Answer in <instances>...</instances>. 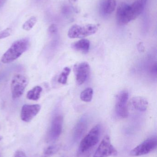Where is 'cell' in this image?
<instances>
[{
	"mask_svg": "<svg viewBox=\"0 0 157 157\" xmlns=\"http://www.w3.org/2000/svg\"><path fill=\"white\" fill-rule=\"evenodd\" d=\"M156 147V137H150L133 149L130 152V155L132 157L144 155L155 150Z\"/></svg>",
	"mask_w": 157,
	"mask_h": 157,
	"instance_id": "8992f818",
	"label": "cell"
},
{
	"mask_svg": "<svg viewBox=\"0 0 157 157\" xmlns=\"http://www.w3.org/2000/svg\"><path fill=\"white\" fill-rule=\"evenodd\" d=\"M100 126H94L80 142L77 151L79 157H88L98 144L100 136Z\"/></svg>",
	"mask_w": 157,
	"mask_h": 157,
	"instance_id": "6da1fadb",
	"label": "cell"
},
{
	"mask_svg": "<svg viewBox=\"0 0 157 157\" xmlns=\"http://www.w3.org/2000/svg\"><path fill=\"white\" fill-rule=\"evenodd\" d=\"M29 47L28 39H22L15 41L2 56L1 62L3 63H9L18 59Z\"/></svg>",
	"mask_w": 157,
	"mask_h": 157,
	"instance_id": "7a4b0ae2",
	"label": "cell"
},
{
	"mask_svg": "<svg viewBox=\"0 0 157 157\" xmlns=\"http://www.w3.org/2000/svg\"><path fill=\"white\" fill-rule=\"evenodd\" d=\"M2 136H0V141H1V140H2Z\"/></svg>",
	"mask_w": 157,
	"mask_h": 157,
	"instance_id": "484cf974",
	"label": "cell"
},
{
	"mask_svg": "<svg viewBox=\"0 0 157 157\" xmlns=\"http://www.w3.org/2000/svg\"><path fill=\"white\" fill-rule=\"evenodd\" d=\"M7 0H0V8L2 7Z\"/></svg>",
	"mask_w": 157,
	"mask_h": 157,
	"instance_id": "d4e9b609",
	"label": "cell"
},
{
	"mask_svg": "<svg viewBox=\"0 0 157 157\" xmlns=\"http://www.w3.org/2000/svg\"><path fill=\"white\" fill-rule=\"evenodd\" d=\"M71 72V69L69 67H65L61 73L58 78V81L60 84L65 85L67 82L68 77Z\"/></svg>",
	"mask_w": 157,
	"mask_h": 157,
	"instance_id": "ac0fdd59",
	"label": "cell"
},
{
	"mask_svg": "<svg viewBox=\"0 0 157 157\" xmlns=\"http://www.w3.org/2000/svg\"><path fill=\"white\" fill-rule=\"evenodd\" d=\"M14 157H28L27 156L25 153L23 151L18 150L16 152Z\"/></svg>",
	"mask_w": 157,
	"mask_h": 157,
	"instance_id": "603a6c76",
	"label": "cell"
},
{
	"mask_svg": "<svg viewBox=\"0 0 157 157\" xmlns=\"http://www.w3.org/2000/svg\"><path fill=\"white\" fill-rule=\"evenodd\" d=\"M117 155V150L112 144L110 138L106 136L102 139L93 157H108Z\"/></svg>",
	"mask_w": 157,
	"mask_h": 157,
	"instance_id": "52a82bcc",
	"label": "cell"
},
{
	"mask_svg": "<svg viewBox=\"0 0 157 157\" xmlns=\"http://www.w3.org/2000/svg\"><path fill=\"white\" fill-rule=\"evenodd\" d=\"M131 106L135 109L139 111H145L148 106L147 100L143 97L137 96L133 97L130 101Z\"/></svg>",
	"mask_w": 157,
	"mask_h": 157,
	"instance_id": "4fadbf2b",
	"label": "cell"
},
{
	"mask_svg": "<svg viewBox=\"0 0 157 157\" xmlns=\"http://www.w3.org/2000/svg\"><path fill=\"white\" fill-rule=\"evenodd\" d=\"M76 81L78 85L84 84L88 77L90 72V66L87 62H82L75 67Z\"/></svg>",
	"mask_w": 157,
	"mask_h": 157,
	"instance_id": "8fae6325",
	"label": "cell"
},
{
	"mask_svg": "<svg viewBox=\"0 0 157 157\" xmlns=\"http://www.w3.org/2000/svg\"><path fill=\"white\" fill-rule=\"evenodd\" d=\"M129 99V93L126 90L120 92L117 98L116 103V113L119 117L126 118L128 116L127 101Z\"/></svg>",
	"mask_w": 157,
	"mask_h": 157,
	"instance_id": "9c48e42d",
	"label": "cell"
},
{
	"mask_svg": "<svg viewBox=\"0 0 157 157\" xmlns=\"http://www.w3.org/2000/svg\"><path fill=\"white\" fill-rule=\"evenodd\" d=\"M28 83V78L25 75L21 74L14 75L11 83V92L13 99H17L23 95Z\"/></svg>",
	"mask_w": 157,
	"mask_h": 157,
	"instance_id": "5b68a950",
	"label": "cell"
},
{
	"mask_svg": "<svg viewBox=\"0 0 157 157\" xmlns=\"http://www.w3.org/2000/svg\"><path fill=\"white\" fill-rule=\"evenodd\" d=\"M12 33V29L10 28L6 29L4 30H2L0 32V40L5 38L9 36Z\"/></svg>",
	"mask_w": 157,
	"mask_h": 157,
	"instance_id": "44dd1931",
	"label": "cell"
},
{
	"mask_svg": "<svg viewBox=\"0 0 157 157\" xmlns=\"http://www.w3.org/2000/svg\"><path fill=\"white\" fill-rule=\"evenodd\" d=\"M60 148L59 145L50 146L46 148L43 152V157H50L56 154Z\"/></svg>",
	"mask_w": 157,
	"mask_h": 157,
	"instance_id": "d6986e66",
	"label": "cell"
},
{
	"mask_svg": "<svg viewBox=\"0 0 157 157\" xmlns=\"http://www.w3.org/2000/svg\"><path fill=\"white\" fill-rule=\"evenodd\" d=\"M42 88L40 86H36L32 89L28 91L27 98L31 100L37 101L40 98Z\"/></svg>",
	"mask_w": 157,
	"mask_h": 157,
	"instance_id": "2e32d148",
	"label": "cell"
},
{
	"mask_svg": "<svg viewBox=\"0 0 157 157\" xmlns=\"http://www.w3.org/2000/svg\"><path fill=\"white\" fill-rule=\"evenodd\" d=\"M93 96V90L91 88H87L81 92L80 98L85 102H89L92 100Z\"/></svg>",
	"mask_w": 157,
	"mask_h": 157,
	"instance_id": "e0dca14e",
	"label": "cell"
},
{
	"mask_svg": "<svg viewBox=\"0 0 157 157\" xmlns=\"http://www.w3.org/2000/svg\"><path fill=\"white\" fill-rule=\"evenodd\" d=\"M72 47L77 51L87 53L90 48V42L88 40L83 39L74 43Z\"/></svg>",
	"mask_w": 157,
	"mask_h": 157,
	"instance_id": "9a60e30c",
	"label": "cell"
},
{
	"mask_svg": "<svg viewBox=\"0 0 157 157\" xmlns=\"http://www.w3.org/2000/svg\"><path fill=\"white\" fill-rule=\"evenodd\" d=\"M137 17L131 5L123 3L120 4L117 8L116 19L120 25H126Z\"/></svg>",
	"mask_w": 157,
	"mask_h": 157,
	"instance_id": "277c9868",
	"label": "cell"
},
{
	"mask_svg": "<svg viewBox=\"0 0 157 157\" xmlns=\"http://www.w3.org/2000/svg\"><path fill=\"white\" fill-rule=\"evenodd\" d=\"M0 157H1V156H0Z\"/></svg>",
	"mask_w": 157,
	"mask_h": 157,
	"instance_id": "4316f807",
	"label": "cell"
},
{
	"mask_svg": "<svg viewBox=\"0 0 157 157\" xmlns=\"http://www.w3.org/2000/svg\"><path fill=\"white\" fill-rule=\"evenodd\" d=\"M41 109V107L39 104L23 105L20 113L21 120L26 122H30L38 113Z\"/></svg>",
	"mask_w": 157,
	"mask_h": 157,
	"instance_id": "30bf717a",
	"label": "cell"
},
{
	"mask_svg": "<svg viewBox=\"0 0 157 157\" xmlns=\"http://www.w3.org/2000/svg\"><path fill=\"white\" fill-rule=\"evenodd\" d=\"M37 22V18L36 17H31L28 20H27L22 26V28L26 31H29L33 28Z\"/></svg>",
	"mask_w": 157,
	"mask_h": 157,
	"instance_id": "ffe728a7",
	"label": "cell"
},
{
	"mask_svg": "<svg viewBox=\"0 0 157 157\" xmlns=\"http://www.w3.org/2000/svg\"><path fill=\"white\" fill-rule=\"evenodd\" d=\"M98 29L97 26L94 24H88L84 26L74 25L69 29L68 36L70 38H83L95 34Z\"/></svg>",
	"mask_w": 157,
	"mask_h": 157,
	"instance_id": "3957f363",
	"label": "cell"
},
{
	"mask_svg": "<svg viewBox=\"0 0 157 157\" xmlns=\"http://www.w3.org/2000/svg\"><path fill=\"white\" fill-rule=\"evenodd\" d=\"M49 31L50 34L51 35L56 34L58 31V28L57 26L54 24H53L51 25L50 26L49 28Z\"/></svg>",
	"mask_w": 157,
	"mask_h": 157,
	"instance_id": "7402d4cb",
	"label": "cell"
},
{
	"mask_svg": "<svg viewBox=\"0 0 157 157\" xmlns=\"http://www.w3.org/2000/svg\"><path fill=\"white\" fill-rule=\"evenodd\" d=\"M87 126L88 121L85 118L81 119L76 124L73 132V140L75 142L78 141L82 137Z\"/></svg>",
	"mask_w": 157,
	"mask_h": 157,
	"instance_id": "7c38bea8",
	"label": "cell"
},
{
	"mask_svg": "<svg viewBox=\"0 0 157 157\" xmlns=\"http://www.w3.org/2000/svg\"><path fill=\"white\" fill-rule=\"evenodd\" d=\"M63 122V119L61 115H57L53 118L46 137L47 142H54L59 138L62 130Z\"/></svg>",
	"mask_w": 157,
	"mask_h": 157,
	"instance_id": "ba28073f",
	"label": "cell"
},
{
	"mask_svg": "<svg viewBox=\"0 0 157 157\" xmlns=\"http://www.w3.org/2000/svg\"><path fill=\"white\" fill-rule=\"evenodd\" d=\"M151 72L152 73L154 74H156L157 73V64L156 63H155L153 67H152V69H151Z\"/></svg>",
	"mask_w": 157,
	"mask_h": 157,
	"instance_id": "cb8c5ba5",
	"label": "cell"
},
{
	"mask_svg": "<svg viewBox=\"0 0 157 157\" xmlns=\"http://www.w3.org/2000/svg\"><path fill=\"white\" fill-rule=\"evenodd\" d=\"M116 7V0H101L100 4V11L104 15L111 14Z\"/></svg>",
	"mask_w": 157,
	"mask_h": 157,
	"instance_id": "5bb4252c",
	"label": "cell"
}]
</instances>
